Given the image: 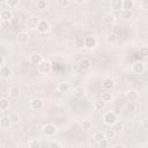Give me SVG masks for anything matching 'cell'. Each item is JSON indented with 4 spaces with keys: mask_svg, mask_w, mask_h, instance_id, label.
<instances>
[{
    "mask_svg": "<svg viewBox=\"0 0 148 148\" xmlns=\"http://www.w3.org/2000/svg\"><path fill=\"white\" fill-rule=\"evenodd\" d=\"M138 98H139V94H138L136 90L132 89V90H128V91L126 92V99H127L128 102L134 103V102L138 101Z\"/></svg>",
    "mask_w": 148,
    "mask_h": 148,
    "instance_id": "cell-7",
    "label": "cell"
},
{
    "mask_svg": "<svg viewBox=\"0 0 148 148\" xmlns=\"http://www.w3.org/2000/svg\"><path fill=\"white\" fill-rule=\"evenodd\" d=\"M9 24H10V21H1L0 20V27L1 28H7V27H9Z\"/></svg>",
    "mask_w": 148,
    "mask_h": 148,
    "instance_id": "cell-41",
    "label": "cell"
},
{
    "mask_svg": "<svg viewBox=\"0 0 148 148\" xmlns=\"http://www.w3.org/2000/svg\"><path fill=\"white\" fill-rule=\"evenodd\" d=\"M113 21H114V16H113L112 14H105V15H104V17H103V22H104V23H106V24L112 23Z\"/></svg>",
    "mask_w": 148,
    "mask_h": 148,
    "instance_id": "cell-26",
    "label": "cell"
},
{
    "mask_svg": "<svg viewBox=\"0 0 148 148\" xmlns=\"http://www.w3.org/2000/svg\"><path fill=\"white\" fill-rule=\"evenodd\" d=\"M113 86H114V82H113V80H111V79H105V80L103 81V83H102V88H103L105 91L111 90V89L113 88Z\"/></svg>",
    "mask_w": 148,
    "mask_h": 148,
    "instance_id": "cell-15",
    "label": "cell"
},
{
    "mask_svg": "<svg viewBox=\"0 0 148 148\" xmlns=\"http://www.w3.org/2000/svg\"><path fill=\"white\" fill-rule=\"evenodd\" d=\"M13 74V71L9 66H5V67H1L0 69V75L2 79H8L10 75Z\"/></svg>",
    "mask_w": 148,
    "mask_h": 148,
    "instance_id": "cell-13",
    "label": "cell"
},
{
    "mask_svg": "<svg viewBox=\"0 0 148 148\" xmlns=\"http://www.w3.org/2000/svg\"><path fill=\"white\" fill-rule=\"evenodd\" d=\"M44 106V101L40 98H34L30 101V108L34 110H40Z\"/></svg>",
    "mask_w": 148,
    "mask_h": 148,
    "instance_id": "cell-6",
    "label": "cell"
},
{
    "mask_svg": "<svg viewBox=\"0 0 148 148\" xmlns=\"http://www.w3.org/2000/svg\"><path fill=\"white\" fill-rule=\"evenodd\" d=\"M105 104H106V103H105L102 98H98V99H96V101L94 102V109L97 110V111L103 110V109L105 108Z\"/></svg>",
    "mask_w": 148,
    "mask_h": 148,
    "instance_id": "cell-16",
    "label": "cell"
},
{
    "mask_svg": "<svg viewBox=\"0 0 148 148\" xmlns=\"http://www.w3.org/2000/svg\"><path fill=\"white\" fill-rule=\"evenodd\" d=\"M29 60H30V62H31L32 65H39V64L43 61V57H42L40 53L35 52V53H32V54L30 56Z\"/></svg>",
    "mask_w": 148,
    "mask_h": 148,
    "instance_id": "cell-10",
    "label": "cell"
},
{
    "mask_svg": "<svg viewBox=\"0 0 148 148\" xmlns=\"http://www.w3.org/2000/svg\"><path fill=\"white\" fill-rule=\"evenodd\" d=\"M120 16L123 18H130L132 16V10H124V9H121L120 10Z\"/></svg>",
    "mask_w": 148,
    "mask_h": 148,
    "instance_id": "cell-29",
    "label": "cell"
},
{
    "mask_svg": "<svg viewBox=\"0 0 148 148\" xmlns=\"http://www.w3.org/2000/svg\"><path fill=\"white\" fill-rule=\"evenodd\" d=\"M0 66L1 67H5V57L3 56H0Z\"/></svg>",
    "mask_w": 148,
    "mask_h": 148,
    "instance_id": "cell-43",
    "label": "cell"
},
{
    "mask_svg": "<svg viewBox=\"0 0 148 148\" xmlns=\"http://www.w3.org/2000/svg\"><path fill=\"white\" fill-rule=\"evenodd\" d=\"M39 18L37 17V16H30V17H28V20H27V24H28V27L29 28H31V29H37V25H38V23H39Z\"/></svg>",
    "mask_w": 148,
    "mask_h": 148,
    "instance_id": "cell-11",
    "label": "cell"
},
{
    "mask_svg": "<svg viewBox=\"0 0 148 148\" xmlns=\"http://www.w3.org/2000/svg\"><path fill=\"white\" fill-rule=\"evenodd\" d=\"M8 108H9V101H8L7 98L2 97V98L0 99V111H5V110H7Z\"/></svg>",
    "mask_w": 148,
    "mask_h": 148,
    "instance_id": "cell-21",
    "label": "cell"
},
{
    "mask_svg": "<svg viewBox=\"0 0 148 148\" xmlns=\"http://www.w3.org/2000/svg\"><path fill=\"white\" fill-rule=\"evenodd\" d=\"M105 133V139H112L113 136H114V131L113 130H109V131H106V132H104Z\"/></svg>",
    "mask_w": 148,
    "mask_h": 148,
    "instance_id": "cell-35",
    "label": "cell"
},
{
    "mask_svg": "<svg viewBox=\"0 0 148 148\" xmlns=\"http://www.w3.org/2000/svg\"><path fill=\"white\" fill-rule=\"evenodd\" d=\"M103 121L106 124V125H113L117 123V114L112 111H109L106 113H104L103 116Z\"/></svg>",
    "mask_w": 148,
    "mask_h": 148,
    "instance_id": "cell-1",
    "label": "cell"
},
{
    "mask_svg": "<svg viewBox=\"0 0 148 148\" xmlns=\"http://www.w3.org/2000/svg\"><path fill=\"white\" fill-rule=\"evenodd\" d=\"M38 69H39L40 73L47 74V73H50L51 69H52V64L49 62V61H46V60H43V61L38 65Z\"/></svg>",
    "mask_w": 148,
    "mask_h": 148,
    "instance_id": "cell-3",
    "label": "cell"
},
{
    "mask_svg": "<svg viewBox=\"0 0 148 148\" xmlns=\"http://www.w3.org/2000/svg\"><path fill=\"white\" fill-rule=\"evenodd\" d=\"M94 139H95V141L96 142H101L102 140H104L105 139V133L104 132H102V131H97L95 134H94Z\"/></svg>",
    "mask_w": 148,
    "mask_h": 148,
    "instance_id": "cell-22",
    "label": "cell"
},
{
    "mask_svg": "<svg viewBox=\"0 0 148 148\" xmlns=\"http://www.w3.org/2000/svg\"><path fill=\"white\" fill-rule=\"evenodd\" d=\"M108 39H109V42H114V40H117V39H118V35H117V34H114V32H111V34H109Z\"/></svg>",
    "mask_w": 148,
    "mask_h": 148,
    "instance_id": "cell-38",
    "label": "cell"
},
{
    "mask_svg": "<svg viewBox=\"0 0 148 148\" xmlns=\"http://www.w3.org/2000/svg\"><path fill=\"white\" fill-rule=\"evenodd\" d=\"M126 111H128V112H131V111H134L135 110V105H134V103H131V102H128L127 104H126Z\"/></svg>",
    "mask_w": 148,
    "mask_h": 148,
    "instance_id": "cell-37",
    "label": "cell"
},
{
    "mask_svg": "<svg viewBox=\"0 0 148 148\" xmlns=\"http://www.w3.org/2000/svg\"><path fill=\"white\" fill-rule=\"evenodd\" d=\"M91 67V60L89 58H82L79 62V68L82 71H87Z\"/></svg>",
    "mask_w": 148,
    "mask_h": 148,
    "instance_id": "cell-8",
    "label": "cell"
},
{
    "mask_svg": "<svg viewBox=\"0 0 148 148\" xmlns=\"http://www.w3.org/2000/svg\"><path fill=\"white\" fill-rule=\"evenodd\" d=\"M39 142H38V140H31L30 142H29V148H39Z\"/></svg>",
    "mask_w": 148,
    "mask_h": 148,
    "instance_id": "cell-34",
    "label": "cell"
},
{
    "mask_svg": "<svg viewBox=\"0 0 148 148\" xmlns=\"http://www.w3.org/2000/svg\"><path fill=\"white\" fill-rule=\"evenodd\" d=\"M74 45H75V47H77V49L83 47V46H84V38H83V37H76V38L74 39Z\"/></svg>",
    "mask_w": 148,
    "mask_h": 148,
    "instance_id": "cell-24",
    "label": "cell"
},
{
    "mask_svg": "<svg viewBox=\"0 0 148 148\" xmlns=\"http://www.w3.org/2000/svg\"><path fill=\"white\" fill-rule=\"evenodd\" d=\"M1 21H10L13 18V13L10 9H2L0 13Z\"/></svg>",
    "mask_w": 148,
    "mask_h": 148,
    "instance_id": "cell-12",
    "label": "cell"
},
{
    "mask_svg": "<svg viewBox=\"0 0 148 148\" xmlns=\"http://www.w3.org/2000/svg\"><path fill=\"white\" fill-rule=\"evenodd\" d=\"M132 71L135 73V74H142L143 71H145V65L143 62L141 61H135L132 66Z\"/></svg>",
    "mask_w": 148,
    "mask_h": 148,
    "instance_id": "cell-9",
    "label": "cell"
},
{
    "mask_svg": "<svg viewBox=\"0 0 148 148\" xmlns=\"http://www.w3.org/2000/svg\"><path fill=\"white\" fill-rule=\"evenodd\" d=\"M8 94H9V96L12 98H17L20 96V89L17 87H12V88H9Z\"/></svg>",
    "mask_w": 148,
    "mask_h": 148,
    "instance_id": "cell-20",
    "label": "cell"
},
{
    "mask_svg": "<svg viewBox=\"0 0 148 148\" xmlns=\"http://www.w3.org/2000/svg\"><path fill=\"white\" fill-rule=\"evenodd\" d=\"M112 148H125V146H123V145H120V143H117V145H114Z\"/></svg>",
    "mask_w": 148,
    "mask_h": 148,
    "instance_id": "cell-46",
    "label": "cell"
},
{
    "mask_svg": "<svg viewBox=\"0 0 148 148\" xmlns=\"http://www.w3.org/2000/svg\"><path fill=\"white\" fill-rule=\"evenodd\" d=\"M84 89H83V87H76L75 89H74V96L75 97H77V98H81V97H83L84 96Z\"/></svg>",
    "mask_w": 148,
    "mask_h": 148,
    "instance_id": "cell-23",
    "label": "cell"
},
{
    "mask_svg": "<svg viewBox=\"0 0 148 148\" xmlns=\"http://www.w3.org/2000/svg\"><path fill=\"white\" fill-rule=\"evenodd\" d=\"M50 23L46 21V20H40L38 25H37V31L39 34H46L49 30H50Z\"/></svg>",
    "mask_w": 148,
    "mask_h": 148,
    "instance_id": "cell-2",
    "label": "cell"
},
{
    "mask_svg": "<svg viewBox=\"0 0 148 148\" xmlns=\"http://www.w3.org/2000/svg\"><path fill=\"white\" fill-rule=\"evenodd\" d=\"M57 5L60 6V7H67L69 5V1L68 0H58L57 1Z\"/></svg>",
    "mask_w": 148,
    "mask_h": 148,
    "instance_id": "cell-36",
    "label": "cell"
},
{
    "mask_svg": "<svg viewBox=\"0 0 148 148\" xmlns=\"http://www.w3.org/2000/svg\"><path fill=\"white\" fill-rule=\"evenodd\" d=\"M36 6H37V8H38V9H45V8H46V6H47V3H46V1H45V0H38V1H37V3H36Z\"/></svg>",
    "mask_w": 148,
    "mask_h": 148,
    "instance_id": "cell-31",
    "label": "cell"
},
{
    "mask_svg": "<svg viewBox=\"0 0 148 148\" xmlns=\"http://www.w3.org/2000/svg\"><path fill=\"white\" fill-rule=\"evenodd\" d=\"M5 3L9 7H16L20 2H18V0H7V1H5Z\"/></svg>",
    "mask_w": 148,
    "mask_h": 148,
    "instance_id": "cell-33",
    "label": "cell"
},
{
    "mask_svg": "<svg viewBox=\"0 0 148 148\" xmlns=\"http://www.w3.org/2000/svg\"><path fill=\"white\" fill-rule=\"evenodd\" d=\"M139 53L141 57H148V46H141L139 50Z\"/></svg>",
    "mask_w": 148,
    "mask_h": 148,
    "instance_id": "cell-30",
    "label": "cell"
},
{
    "mask_svg": "<svg viewBox=\"0 0 148 148\" xmlns=\"http://www.w3.org/2000/svg\"><path fill=\"white\" fill-rule=\"evenodd\" d=\"M112 126H113V131H119V130L123 128V124L121 123H118V121L116 124H113Z\"/></svg>",
    "mask_w": 148,
    "mask_h": 148,
    "instance_id": "cell-40",
    "label": "cell"
},
{
    "mask_svg": "<svg viewBox=\"0 0 148 148\" xmlns=\"http://www.w3.org/2000/svg\"><path fill=\"white\" fill-rule=\"evenodd\" d=\"M68 89H69V83H67V82H60L57 87V90L59 92H66Z\"/></svg>",
    "mask_w": 148,
    "mask_h": 148,
    "instance_id": "cell-19",
    "label": "cell"
},
{
    "mask_svg": "<svg viewBox=\"0 0 148 148\" xmlns=\"http://www.w3.org/2000/svg\"><path fill=\"white\" fill-rule=\"evenodd\" d=\"M9 119H10V123H12V124H17L18 120H20V118H18V116H17L16 113L9 114Z\"/></svg>",
    "mask_w": 148,
    "mask_h": 148,
    "instance_id": "cell-32",
    "label": "cell"
},
{
    "mask_svg": "<svg viewBox=\"0 0 148 148\" xmlns=\"http://www.w3.org/2000/svg\"><path fill=\"white\" fill-rule=\"evenodd\" d=\"M142 127H143L145 130H148V119H145V120L142 121Z\"/></svg>",
    "mask_w": 148,
    "mask_h": 148,
    "instance_id": "cell-45",
    "label": "cell"
},
{
    "mask_svg": "<svg viewBox=\"0 0 148 148\" xmlns=\"http://www.w3.org/2000/svg\"><path fill=\"white\" fill-rule=\"evenodd\" d=\"M57 132V127L53 125V124H45L43 126V133L47 136H52L54 135Z\"/></svg>",
    "mask_w": 148,
    "mask_h": 148,
    "instance_id": "cell-4",
    "label": "cell"
},
{
    "mask_svg": "<svg viewBox=\"0 0 148 148\" xmlns=\"http://www.w3.org/2000/svg\"><path fill=\"white\" fill-rule=\"evenodd\" d=\"M29 39H30V36L27 34V32H20L18 35H17V42H18V44H27L28 42H29Z\"/></svg>",
    "mask_w": 148,
    "mask_h": 148,
    "instance_id": "cell-14",
    "label": "cell"
},
{
    "mask_svg": "<svg viewBox=\"0 0 148 148\" xmlns=\"http://www.w3.org/2000/svg\"><path fill=\"white\" fill-rule=\"evenodd\" d=\"M10 125H12V123H10L9 117H1V119H0V126L2 128H8Z\"/></svg>",
    "mask_w": 148,
    "mask_h": 148,
    "instance_id": "cell-18",
    "label": "cell"
},
{
    "mask_svg": "<svg viewBox=\"0 0 148 148\" xmlns=\"http://www.w3.org/2000/svg\"><path fill=\"white\" fill-rule=\"evenodd\" d=\"M111 6L113 9L116 10H119V9H123V1L121 0H113L111 2Z\"/></svg>",
    "mask_w": 148,
    "mask_h": 148,
    "instance_id": "cell-25",
    "label": "cell"
},
{
    "mask_svg": "<svg viewBox=\"0 0 148 148\" xmlns=\"http://www.w3.org/2000/svg\"><path fill=\"white\" fill-rule=\"evenodd\" d=\"M141 6H142L143 9H148V0H143L141 2Z\"/></svg>",
    "mask_w": 148,
    "mask_h": 148,
    "instance_id": "cell-42",
    "label": "cell"
},
{
    "mask_svg": "<svg viewBox=\"0 0 148 148\" xmlns=\"http://www.w3.org/2000/svg\"><path fill=\"white\" fill-rule=\"evenodd\" d=\"M108 146H109V140L108 139H104V140H102L99 142V147L101 148H108Z\"/></svg>",
    "mask_w": 148,
    "mask_h": 148,
    "instance_id": "cell-39",
    "label": "cell"
},
{
    "mask_svg": "<svg viewBox=\"0 0 148 148\" xmlns=\"http://www.w3.org/2000/svg\"><path fill=\"white\" fill-rule=\"evenodd\" d=\"M81 127H82L83 130H90V128L92 127V123H91L90 120H83L82 124H81Z\"/></svg>",
    "mask_w": 148,
    "mask_h": 148,
    "instance_id": "cell-28",
    "label": "cell"
},
{
    "mask_svg": "<svg viewBox=\"0 0 148 148\" xmlns=\"http://www.w3.org/2000/svg\"><path fill=\"white\" fill-rule=\"evenodd\" d=\"M50 148H60V145L58 142H52L50 145Z\"/></svg>",
    "mask_w": 148,
    "mask_h": 148,
    "instance_id": "cell-44",
    "label": "cell"
},
{
    "mask_svg": "<svg viewBox=\"0 0 148 148\" xmlns=\"http://www.w3.org/2000/svg\"><path fill=\"white\" fill-rule=\"evenodd\" d=\"M134 7V1L133 0H124L123 1V9L124 10H132Z\"/></svg>",
    "mask_w": 148,
    "mask_h": 148,
    "instance_id": "cell-17",
    "label": "cell"
},
{
    "mask_svg": "<svg viewBox=\"0 0 148 148\" xmlns=\"http://www.w3.org/2000/svg\"><path fill=\"white\" fill-rule=\"evenodd\" d=\"M97 45V39L94 36H87L84 37V46L87 49H94Z\"/></svg>",
    "mask_w": 148,
    "mask_h": 148,
    "instance_id": "cell-5",
    "label": "cell"
},
{
    "mask_svg": "<svg viewBox=\"0 0 148 148\" xmlns=\"http://www.w3.org/2000/svg\"><path fill=\"white\" fill-rule=\"evenodd\" d=\"M101 98L106 103V102H110V101H111L112 95H111V92H109V91H104V92H102V97H101Z\"/></svg>",
    "mask_w": 148,
    "mask_h": 148,
    "instance_id": "cell-27",
    "label": "cell"
}]
</instances>
